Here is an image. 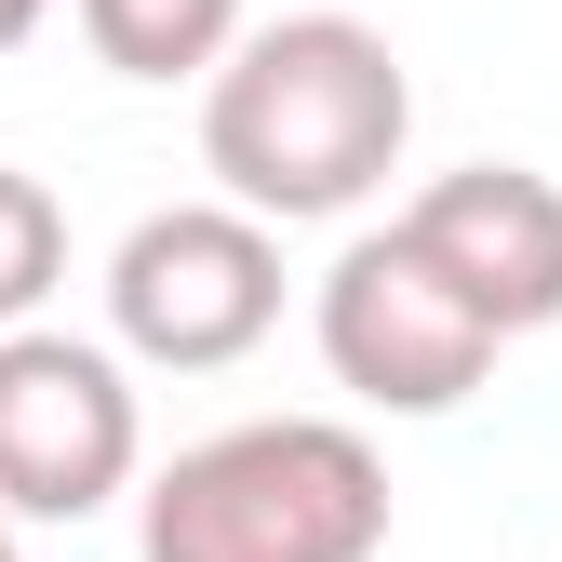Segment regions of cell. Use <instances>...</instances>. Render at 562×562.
<instances>
[{"instance_id": "6da1fadb", "label": "cell", "mask_w": 562, "mask_h": 562, "mask_svg": "<svg viewBox=\"0 0 562 562\" xmlns=\"http://www.w3.org/2000/svg\"><path fill=\"white\" fill-rule=\"evenodd\" d=\"M415 148V81L362 14H268L201 81V175L255 228L362 215Z\"/></svg>"}, {"instance_id": "7a4b0ae2", "label": "cell", "mask_w": 562, "mask_h": 562, "mask_svg": "<svg viewBox=\"0 0 562 562\" xmlns=\"http://www.w3.org/2000/svg\"><path fill=\"white\" fill-rule=\"evenodd\" d=\"M389 456L348 415H241L148 469L134 562H375Z\"/></svg>"}, {"instance_id": "3957f363", "label": "cell", "mask_w": 562, "mask_h": 562, "mask_svg": "<svg viewBox=\"0 0 562 562\" xmlns=\"http://www.w3.org/2000/svg\"><path fill=\"white\" fill-rule=\"evenodd\" d=\"M281 322V228L228 201H161L108 255V348L148 375H228Z\"/></svg>"}, {"instance_id": "277c9868", "label": "cell", "mask_w": 562, "mask_h": 562, "mask_svg": "<svg viewBox=\"0 0 562 562\" xmlns=\"http://www.w3.org/2000/svg\"><path fill=\"white\" fill-rule=\"evenodd\" d=\"M308 335H322V375L348 402H375V415H456L482 375H496V322H482L402 228H362L322 268Z\"/></svg>"}, {"instance_id": "5b68a950", "label": "cell", "mask_w": 562, "mask_h": 562, "mask_svg": "<svg viewBox=\"0 0 562 562\" xmlns=\"http://www.w3.org/2000/svg\"><path fill=\"white\" fill-rule=\"evenodd\" d=\"M148 469V415H134V362L94 335H0V522H94Z\"/></svg>"}, {"instance_id": "8992f818", "label": "cell", "mask_w": 562, "mask_h": 562, "mask_svg": "<svg viewBox=\"0 0 562 562\" xmlns=\"http://www.w3.org/2000/svg\"><path fill=\"white\" fill-rule=\"evenodd\" d=\"M389 228L496 322V348H522V335L562 322V188L536 161H456V175L415 188Z\"/></svg>"}, {"instance_id": "52a82bcc", "label": "cell", "mask_w": 562, "mask_h": 562, "mask_svg": "<svg viewBox=\"0 0 562 562\" xmlns=\"http://www.w3.org/2000/svg\"><path fill=\"white\" fill-rule=\"evenodd\" d=\"M108 81H215L228 41L255 27L241 0H67Z\"/></svg>"}, {"instance_id": "ba28073f", "label": "cell", "mask_w": 562, "mask_h": 562, "mask_svg": "<svg viewBox=\"0 0 562 562\" xmlns=\"http://www.w3.org/2000/svg\"><path fill=\"white\" fill-rule=\"evenodd\" d=\"M54 281H67V201L27 161H0V335H27L54 308Z\"/></svg>"}, {"instance_id": "9c48e42d", "label": "cell", "mask_w": 562, "mask_h": 562, "mask_svg": "<svg viewBox=\"0 0 562 562\" xmlns=\"http://www.w3.org/2000/svg\"><path fill=\"white\" fill-rule=\"evenodd\" d=\"M41 14H54V0H0V54H27V41H41Z\"/></svg>"}, {"instance_id": "30bf717a", "label": "cell", "mask_w": 562, "mask_h": 562, "mask_svg": "<svg viewBox=\"0 0 562 562\" xmlns=\"http://www.w3.org/2000/svg\"><path fill=\"white\" fill-rule=\"evenodd\" d=\"M0 562H27V549H14V522H0Z\"/></svg>"}]
</instances>
